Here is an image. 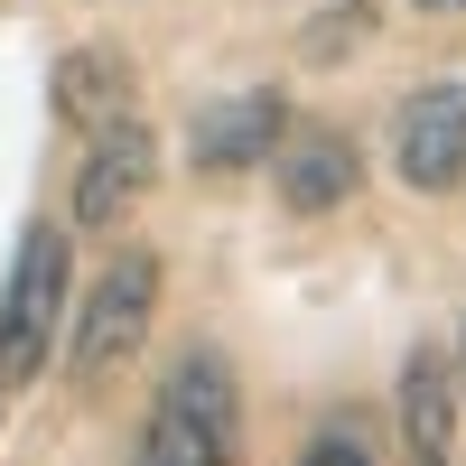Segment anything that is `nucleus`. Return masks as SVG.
<instances>
[{
  "label": "nucleus",
  "instance_id": "obj_12",
  "mask_svg": "<svg viewBox=\"0 0 466 466\" xmlns=\"http://www.w3.org/2000/svg\"><path fill=\"white\" fill-rule=\"evenodd\" d=\"M448 364H457V392H466V327H457V355H448Z\"/></svg>",
  "mask_w": 466,
  "mask_h": 466
},
{
  "label": "nucleus",
  "instance_id": "obj_7",
  "mask_svg": "<svg viewBox=\"0 0 466 466\" xmlns=\"http://www.w3.org/2000/svg\"><path fill=\"white\" fill-rule=\"evenodd\" d=\"M270 177H280V206L289 215H336L345 197H355V140L345 131H280V149H270Z\"/></svg>",
  "mask_w": 466,
  "mask_h": 466
},
{
  "label": "nucleus",
  "instance_id": "obj_1",
  "mask_svg": "<svg viewBox=\"0 0 466 466\" xmlns=\"http://www.w3.org/2000/svg\"><path fill=\"white\" fill-rule=\"evenodd\" d=\"M140 466H233L243 457V382H233L224 355H187L168 373L159 410H149V430L131 448Z\"/></svg>",
  "mask_w": 466,
  "mask_h": 466
},
{
  "label": "nucleus",
  "instance_id": "obj_5",
  "mask_svg": "<svg viewBox=\"0 0 466 466\" xmlns=\"http://www.w3.org/2000/svg\"><path fill=\"white\" fill-rule=\"evenodd\" d=\"M149 177H159V140H149L131 112H122V122H103V131H85V168H75V224H85V233H112V224L149 197Z\"/></svg>",
  "mask_w": 466,
  "mask_h": 466
},
{
  "label": "nucleus",
  "instance_id": "obj_8",
  "mask_svg": "<svg viewBox=\"0 0 466 466\" xmlns=\"http://www.w3.org/2000/svg\"><path fill=\"white\" fill-rule=\"evenodd\" d=\"M457 410H466L457 364L439 345H420L401 364V448H410V466H457Z\"/></svg>",
  "mask_w": 466,
  "mask_h": 466
},
{
  "label": "nucleus",
  "instance_id": "obj_9",
  "mask_svg": "<svg viewBox=\"0 0 466 466\" xmlns=\"http://www.w3.org/2000/svg\"><path fill=\"white\" fill-rule=\"evenodd\" d=\"M56 112L75 131H103V122H122L131 112V66L112 56V47H75L56 66Z\"/></svg>",
  "mask_w": 466,
  "mask_h": 466
},
{
  "label": "nucleus",
  "instance_id": "obj_11",
  "mask_svg": "<svg viewBox=\"0 0 466 466\" xmlns=\"http://www.w3.org/2000/svg\"><path fill=\"white\" fill-rule=\"evenodd\" d=\"M364 28H373V10L364 0H345V10H327V19H308V56H345V47H364Z\"/></svg>",
  "mask_w": 466,
  "mask_h": 466
},
{
  "label": "nucleus",
  "instance_id": "obj_13",
  "mask_svg": "<svg viewBox=\"0 0 466 466\" xmlns=\"http://www.w3.org/2000/svg\"><path fill=\"white\" fill-rule=\"evenodd\" d=\"M420 10H439V19H448V10H466V0H420Z\"/></svg>",
  "mask_w": 466,
  "mask_h": 466
},
{
  "label": "nucleus",
  "instance_id": "obj_3",
  "mask_svg": "<svg viewBox=\"0 0 466 466\" xmlns=\"http://www.w3.org/2000/svg\"><path fill=\"white\" fill-rule=\"evenodd\" d=\"M149 318H159V252H112L103 270H94V289H85V308H66V373L85 382H112L131 355H140V336H149Z\"/></svg>",
  "mask_w": 466,
  "mask_h": 466
},
{
  "label": "nucleus",
  "instance_id": "obj_10",
  "mask_svg": "<svg viewBox=\"0 0 466 466\" xmlns=\"http://www.w3.org/2000/svg\"><path fill=\"white\" fill-rule=\"evenodd\" d=\"M299 466H382V457H373V439L355 430V420H327V430L299 448Z\"/></svg>",
  "mask_w": 466,
  "mask_h": 466
},
{
  "label": "nucleus",
  "instance_id": "obj_6",
  "mask_svg": "<svg viewBox=\"0 0 466 466\" xmlns=\"http://www.w3.org/2000/svg\"><path fill=\"white\" fill-rule=\"evenodd\" d=\"M280 131H289V103L270 85H252V94H224V103L197 112L187 159H197V177H243V168H261L270 149H280Z\"/></svg>",
  "mask_w": 466,
  "mask_h": 466
},
{
  "label": "nucleus",
  "instance_id": "obj_14",
  "mask_svg": "<svg viewBox=\"0 0 466 466\" xmlns=\"http://www.w3.org/2000/svg\"><path fill=\"white\" fill-rule=\"evenodd\" d=\"M131 466H140V457H131Z\"/></svg>",
  "mask_w": 466,
  "mask_h": 466
},
{
  "label": "nucleus",
  "instance_id": "obj_2",
  "mask_svg": "<svg viewBox=\"0 0 466 466\" xmlns=\"http://www.w3.org/2000/svg\"><path fill=\"white\" fill-rule=\"evenodd\" d=\"M66 308H75V261H66V224H28L0 280V382H37L47 355L66 345Z\"/></svg>",
  "mask_w": 466,
  "mask_h": 466
},
{
  "label": "nucleus",
  "instance_id": "obj_4",
  "mask_svg": "<svg viewBox=\"0 0 466 466\" xmlns=\"http://www.w3.org/2000/svg\"><path fill=\"white\" fill-rule=\"evenodd\" d=\"M392 168L410 197H448L466 187V75H439V85H420L392 122Z\"/></svg>",
  "mask_w": 466,
  "mask_h": 466
}]
</instances>
